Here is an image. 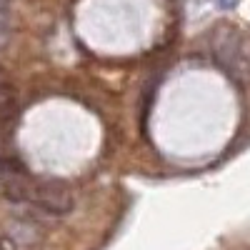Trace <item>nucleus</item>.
<instances>
[{"label": "nucleus", "mask_w": 250, "mask_h": 250, "mask_svg": "<svg viewBox=\"0 0 250 250\" xmlns=\"http://www.w3.org/2000/svg\"><path fill=\"white\" fill-rule=\"evenodd\" d=\"M0 250H18V243H15L10 235L0 233Z\"/></svg>", "instance_id": "423d86ee"}, {"label": "nucleus", "mask_w": 250, "mask_h": 250, "mask_svg": "<svg viewBox=\"0 0 250 250\" xmlns=\"http://www.w3.org/2000/svg\"><path fill=\"white\" fill-rule=\"evenodd\" d=\"M30 203L50 215H68L75 208V198L62 183H40L30 188Z\"/></svg>", "instance_id": "f03ea898"}, {"label": "nucleus", "mask_w": 250, "mask_h": 250, "mask_svg": "<svg viewBox=\"0 0 250 250\" xmlns=\"http://www.w3.org/2000/svg\"><path fill=\"white\" fill-rule=\"evenodd\" d=\"M218 3H220V8H223V10H230V8H235V5H238V0H218Z\"/></svg>", "instance_id": "6e6552de"}, {"label": "nucleus", "mask_w": 250, "mask_h": 250, "mask_svg": "<svg viewBox=\"0 0 250 250\" xmlns=\"http://www.w3.org/2000/svg\"><path fill=\"white\" fill-rule=\"evenodd\" d=\"M0 188H3V195H5L8 200H13V203L30 200V185L20 178V175H8V178H3Z\"/></svg>", "instance_id": "7ed1b4c3"}, {"label": "nucleus", "mask_w": 250, "mask_h": 250, "mask_svg": "<svg viewBox=\"0 0 250 250\" xmlns=\"http://www.w3.org/2000/svg\"><path fill=\"white\" fill-rule=\"evenodd\" d=\"M8 120H10V118H5V115H0V130H3L5 125H8Z\"/></svg>", "instance_id": "1a4fd4ad"}, {"label": "nucleus", "mask_w": 250, "mask_h": 250, "mask_svg": "<svg viewBox=\"0 0 250 250\" xmlns=\"http://www.w3.org/2000/svg\"><path fill=\"white\" fill-rule=\"evenodd\" d=\"M213 55L218 65L235 80H248L250 78V43L230 25H220L213 33L210 40Z\"/></svg>", "instance_id": "f257e3e1"}, {"label": "nucleus", "mask_w": 250, "mask_h": 250, "mask_svg": "<svg viewBox=\"0 0 250 250\" xmlns=\"http://www.w3.org/2000/svg\"><path fill=\"white\" fill-rule=\"evenodd\" d=\"M13 108H15V90L10 85L8 75L0 70V115L10 118L13 115Z\"/></svg>", "instance_id": "20e7f679"}, {"label": "nucleus", "mask_w": 250, "mask_h": 250, "mask_svg": "<svg viewBox=\"0 0 250 250\" xmlns=\"http://www.w3.org/2000/svg\"><path fill=\"white\" fill-rule=\"evenodd\" d=\"M0 28H10V5H8V0H0Z\"/></svg>", "instance_id": "39448f33"}, {"label": "nucleus", "mask_w": 250, "mask_h": 250, "mask_svg": "<svg viewBox=\"0 0 250 250\" xmlns=\"http://www.w3.org/2000/svg\"><path fill=\"white\" fill-rule=\"evenodd\" d=\"M8 40H10V28H0V50L8 45Z\"/></svg>", "instance_id": "0eeeda50"}]
</instances>
